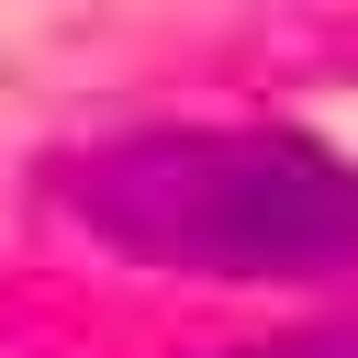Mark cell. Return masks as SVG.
I'll use <instances>...</instances> for the list:
<instances>
[{"mask_svg":"<svg viewBox=\"0 0 358 358\" xmlns=\"http://www.w3.org/2000/svg\"><path fill=\"white\" fill-rule=\"evenodd\" d=\"M56 201L190 280H324L358 268V157L302 123H145L56 157Z\"/></svg>","mask_w":358,"mask_h":358,"instance_id":"1","label":"cell"},{"mask_svg":"<svg viewBox=\"0 0 358 358\" xmlns=\"http://www.w3.org/2000/svg\"><path fill=\"white\" fill-rule=\"evenodd\" d=\"M235 358H358V336H280V347H235Z\"/></svg>","mask_w":358,"mask_h":358,"instance_id":"2","label":"cell"}]
</instances>
